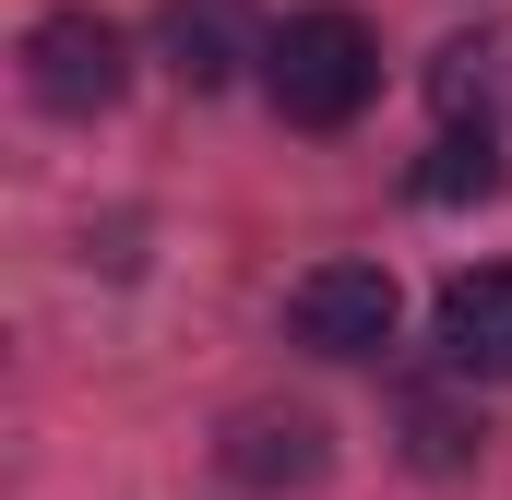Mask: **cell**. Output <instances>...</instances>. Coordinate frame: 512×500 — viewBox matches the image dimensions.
Listing matches in <instances>:
<instances>
[{
  "label": "cell",
  "mask_w": 512,
  "mask_h": 500,
  "mask_svg": "<svg viewBox=\"0 0 512 500\" xmlns=\"http://www.w3.org/2000/svg\"><path fill=\"white\" fill-rule=\"evenodd\" d=\"M155 48H167V72H179L191 96H215V84L251 72L274 36L251 24V0H167V12H155Z\"/></svg>",
  "instance_id": "277c9868"
},
{
  "label": "cell",
  "mask_w": 512,
  "mask_h": 500,
  "mask_svg": "<svg viewBox=\"0 0 512 500\" xmlns=\"http://www.w3.org/2000/svg\"><path fill=\"white\" fill-rule=\"evenodd\" d=\"M405 453H417L429 477H453V465L477 453V417H453L441 393H405Z\"/></svg>",
  "instance_id": "9c48e42d"
},
{
  "label": "cell",
  "mask_w": 512,
  "mask_h": 500,
  "mask_svg": "<svg viewBox=\"0 0 512 500\" xmlns=\"http://www.w3.org/2000/svg\"><path fill=\"white\" fill-rule=\"evenodd\" d=\"M393 322H405V286H393L382 262H310L286 286V334L310 358H382Z\"/></svg>",
  "instance_id": "3957f363"
},
{
  "label": "cell",
  "mask_w": 512,
  "mask_h": 500,
  "mask_svg": "<svg viewBox=\"0 0 512 500\" xmlns=\"http://www.w3.org/2000/svg\"><path fill=\"white\" fill-rule=\"evenodd\" d=\"M441 358L465 381H512V262H477L441 286Z\"/></svg>",
  "instance_id": "5b68a950"
},
{
  "label": "cell",
  "mask_w": 512,
  "mask_h": 500,
  "mask_svg": "<svg viewBox=\"0 0 512 500\" xmlns=\"http://www.w3.org/2000/svg\"><path fill=\"white\" fill-rule=\"evenodd\" d=\"M489 191H501V143L489 131H441L417 155V203H489Z\"/></svg>",
  "instance_id": "ba28073f"
},
{
  "label": "cell",
  "mask_w": 512,
  "mask_h": 500,
  "mask_svg": "<svg viewBox=\"0 0 512 500\" xmlns=\"http://www.w3.org/2000/svg\"><path fill=\"white\" fill-rule=\"evenodd\" d=\"M227 477L239 489H310L322 477V417H298V405H262L227 429Z\"/></svg>",
  "instance_id": "8992f818"
},
{
  "label": "cell",
  "mask_w": 512,
  "mask_h": 500,
  "mask_svg": "<svg viewBox=\"0 0 512 500\" xmlns=\"http://www.w3.org/2000/svg\"><path fill=\"white\" fill-rule=\"evenodd\" d=\"M262 84H274V120L286 131H346L370 96H382V36L358 12H286L274 48H262Z\"/></svg>",
  "instance_id": "6da1fadb"
},
{
  "label": "cell",
  "mask_w": 512,
  "mask_h": 500,
  "mask_svg": "<svg viewBox=\"0 0 512 500\" xmlns=\"http://www.w3.org/2000/svg\"><path fill=\"white\" fill-rule=\"evenodd\" d=\"M131 84V36L108 12H36V36H24V96L48 108V120H96V108H120Z\"/></svg>",
  "instance_id": "7a4b0ae2"
},
{
  "label": "cell",
  "mask_w": 512,
  "mask_h": 500,
  "mask_svg": "<svg viewBox=\"0 0 512 500\" xmlns=\"http://www.w3.org/2000/svg\"><path fill=\"white\" fill-rule=\"evenodd\" d=\"M429 96H441L453 131H489V108H501V48H489V36H453V48L429 60Z\"/></svg>",
  "instance_id": "52a82bcc"
}]
</instances>
